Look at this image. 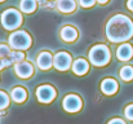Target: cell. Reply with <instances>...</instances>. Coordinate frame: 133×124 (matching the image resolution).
Segmentation results:
<instances>
[{
  "instance_id": "8",
  "label": "cell",
  "mask_w": 133,
  "mask_h": 124,
  "mask_svg": "<svg viewBox=\"0 0 133 124\" xmlns=\"http://www.w3.org/2000/svg\"><path fill=\"white\" fill-rule=\"evenodd\" d=\"M14 73L21 79H29L35 74V67L29 61H22L14 65Z\"/></svg>"
},
{
  "instance_id": "17",
  "label": "cell",
  "mask_w": 133,
  "mask_h": 124,
  "mask_svg": "<svg viewBox=\"0 0 133 124\" xmlns=\"http://www.w3.org/2000/svg\"><path fill=\"white\" fill-rule=\"evenodd\" d=\"M19 8L23 13H34L38 8V1L36 0H21Z\"/></svg>"
},
{
  "instance_id": "15",
  "label": "cell",
  "mask_w": 133,
  "mask_h": 124,
  "mask_svg": "<svg viewBox=\"0 0 133 124\" xmlns=\"http://www.w3.org/2000/svg\"><path fill=\"white\" fill-rule=\"evenodd\" d=\"M10 98L16 103H23L27 100V90L22 87H16V88L12 89Z\"/></svg>"
},
{
  "instance_id": "7",
  "label": "cell",
  "mask_w": 133,
  "mask_h": 124,
  "mask_svg": "<svg viewBox=\"0 0 133 124\" xmlns=\"http://www.w3.org/2000/svg\"><path fill=\"white\" fill-rule=\"evenodd\" d=\"M36 98L40 103H50L56 97H57V92L56 89L49 85V84H43V85H39L36 88Z\"/></svg>"
},
{
  "instance_id": "10",
  "label": "cell",
  "mask_w": 133,
  "mask_h": 124,
  "mask_svg": "<svg viewBox=\"0 0 133 124\" xmlns=\"http://www.w3.org/2000/svg\"><path fill=\"white\" fill-rule=\"evenodd\" d=\"M119 89V84L115 79L112 78H107V79H103L102 83H101V90L103 94L106 96H112L118 92Z\"/></svg>"
},
{
  "instance_id": "19",
  "label": "cell",
  "mask_w": 133,
  "mask_h": 124,
  "mask_svg": "<svg viewBox=\"0 0 133 124\" xmlns=\"http://www.w3.org/2000/svg\"><path fill=\"white\" fill-rule=\"evenodd\" d=\"M9 102H10V97L4 90H0V110H5L9 106Z\"/></svg>"
},
{
  "instance_id": "1",
  "label": "cell",
  "mask_w": 133,
  "mask_h": 124,
  "mask_svg": "<svg viewBox=\"0 0 133 124\" xmlns=\"http://www.w3.org/2000/svg\"><path fill=\"white\" fill-rule=\"evenodd\" d=\"M107 40L111 43H125L133 36V21L125 14L112 16L105 27Z\"/></svg>"
},
{
  "instance_id": "3",
  "label": "cell",
  "mask_w": 133,
  "mask_h": 124,
  "mask_svg": "<svg viewBox=\"0 0 133 124\" xmlns=\"http://www.w3.org/2000/svg\"><path fill=\"white\" fill-rule=\"evenodd\" d=\"M0 21H1V25H3V27L5 30L14 31L22 25L23 17H22V13L19 10L9 8V9L3 12V14L0 17Z\"/></svg>"
},
{
  "instance_id": "22",
  "label": "cell",
  "mask_w": 133,
  "mask_h": 124,
  "mask_svg": "<svg viewBox=\"0 0 133 124\" xmlns=\"http://www.w3.org/2000/svg\"><path fill=\"white\" fill-rule=\"evenodd\" d=\"M78 1H79V4L83 8H90V6H93L96 4L97 0H78Z\"/></svg>"
},
{
  "instance_id": "2",
  "label": "cell",
  "mask_w": 133,
  "mask_h": 124,
  "mask_svg": "<svg viewBox=\"0 0 133 124\" xmlns=\"http://www.w3.org/2000/svg\"><path fill=\"white\" fill-rule=\"evenodd\" d=\"M89 62L96 67H103L106 66L111 60V52L107 45L105 44H96L90 48L88 53Z\"/></svg>"
},
{
  "instance_id": "9",
  "label": "cell",
  "mask_w": 133,
  "mask_h": 124,
  "mask_svg": "<svg viewBox=\"0 0 133 124\" xmlns=\"http://www.w3.org/2000/svg\"><path fill=\"white\" fill-rule=\"evenodd\" d=\"M36 65L40 70H49L53 66V54L48 50H43L39 53V56L36 57Z\"/></svg>"
},
{
  "instance_id": "4",
  "label": "cell",
  "mask_w": 133,
  "mask_h": 124,
  "mask_svg": "<svg viewBox=\"0 0 133 124\" xmlns=\"http://www.w3.org/2000/svg\"><path fill=\"white\" fill-rule=\"evenodd\" d=\"M9 47L13 48L14 50H27L31 45H32V39L30 36L29 32L23 31V30H17V31H13L9 38Z\"/></svg>"
},
{
  "instance_id": "20",
  "label": "cell",
  "mask_w": 133,
  "mask_h": 124,
  "mask_svg": "<svg viewBox=\"0 0 133 124\" xmlns=\"http://www.w3.org/2000/svg\"><path fill=\"white\" fill-rule=\"evenodd\" d=\"M10 52H12V49H10L9 45H6V44H0V57H1V58H6V57L10 54Z\"/></svg>"
},
{
  "instance_id": "6",
  "label": "cell",
  "mask_w": 133,
  "mask_h": 124,
  "mask_svg": "<svg viewBox=\"0 0 133 124\" xmlns=\"http://www.w3.org/2000/svg\"><path fill=\"white\" fill-rule=\"evenodd\" d=\"M62 107H63L65 111H67L70 114H75V113H79L83 109V101L78 94L70 93L63 98Z\"/></svg>"
},
{
  "instance_id": "12",
  "label": "cell",
  "mask_w": 133,
  "mask_h": 124,
  "mask_svg": "<svg viewBox=\"0 0 133 124\" xmlns=\"http://www.w3.org/2000/svg\"><path fill=\"white\" fill-rule=\"evenodd\" d=\"M59 35H61V39L63 41H66V43H74V41L78 39L79 32H78V30L74 26H65V27L61 29Z\"/></svg>"
},
{
  "instance_id": "21",
  "label": "cell",
  "mask_w": 133,
  "mask_h": 124,
  "mask_svg": "<svg viewBox=\"0 0 133 124\" xmlns=\"http://www.w3.org/2000/svg\"><path fill=\"white\" fill-rule=\"evenodd\" d=\"M124 115H125V118H127L128 120L133 122V103L128 105V106L124 109Z\"/></svg>"
},
{
  "instance_id": "25",
  "label": "cell",
  "mask_w": 133,
  "mask_h": 124,
  "mask_svg": "<svg viewBox=\"0 0 133 124\" xmlns=\"http://www.w3.org/2000/svg\"><path fill=\"white\" fill-rule=\"evenodd\" d=\"M4 67H6V66H5V61H4V58L0 57V70H3Z\"/></svg>"
},
{
  "instance_id": "27",
  "label": "cell",
  "mask_w": 133,
  "mask_h": 124,
  "mask_svg": "<svg viewBox=\"0 0 133 124\" xmlns=\"http://www.w3.org/2000/svg\"><path fill=\"white\" fill-rule=\"evenodd\" d=\"M3 1H5V0H0V3H3Z\"/></svg>"
},
{
  "instance_id": "23",
  "label": "cell",
  "mask_w": 133,
  "mask_h": 124,
  "mask_svg": "<svg viewBox=\"0 0 133 124\" xmlns=\"http://www.w3.org/2000/svg\"><path fill=\"white\" fill-rule=\"evenodd\" d=\"M107 124H127L122 118H114V119H111V120H109V123Z\"/></svg>"
},
{
  "instance_id": "11",
  "label": "cell",
  "mask_w": 133,
  "mask_h": 124,
  "mask_svg": "<svg viewBox=\"0 0 133 124\" xmlns=\"http://www.w3.org/2000/svg\"><path fill=\"white\" fill-rule=\"evenodd\" d=\"M116 57H118V60H120V61H123V62L129 61L133 57L132 44H129V43H123V44H120V47H119L118 50H116Z\"/></svg>"
},
{
  "instance_id": "24",
  "label": "cell",
  "mask_w": 133,
  "mask_h": 124,
  "mask_svg": "<svg viewBox=\"0 0 133 124\" xmlns=\"http://www.w3.org/2000/svg\"><path fill=\"white\" fill-rule=\"evenodd\" d=\"M127 8L133 12V0H128V1H127Z\"/></svg>"
},
{
  "instance_id": "26",
  "label": "cell",
  "mask_w": 133,
  "mask_h": 124,
  "mask_svg": "<svg viewBox=\"0 0 133 124\" xmlns=\"http://www.w3.org/2000/svg\"><path fill=\"white\" fill-rule=\"evenodd\" d=\"M97 3H99V4H106V3H109V0H97Z\"/></svg>"
},
{
  "instance_id": "5",
  "label": "cell",
  "mask_w": 133,
  "mask_h": 124,
  "mask_svg": "<svg viewBox=\"0 0 133 124\" xmlns=\"http://www.w3.org/2000/svg\"><path fill=\"white\" fill-rule=\"evenodd\" d=\"M53 66L56 70L58 71H67L71 66H72V58H71V54L65 52V50H61V52H57L54 56H53Z\"/></svg>"
},
{
  "instance_id": "16",
  "label": "cell",
  "mask_w": 133,
  "mask_h": 124,
  "mask_svg": "<svg viewBox=\"0 0 133 124\" xmlns=\"http://www.w3.org/2000/svg\"><path fill=\"white\" fill-rule=\"evenodd\" d=\"M25 57L26 56L22 50H12L10 54L6 58H4L5 66H10V65H16L18 62H22V61H25Z\"/></svg>"
},
{
  "instance_id": "18",
  "label": "cell",
  "mask_w": 133,
  "mask_h": 124,
  "mask_svg": "<svg viewBox=\"0 0 133 124\" xmlns=\"http://www.w3.org/2000/svg\"><path fill=\"white\" fill-rule=\"evenodd\" d=\"M119 75L122 78V80L124 82H132L133 80V66L131 65H125L120 69Z\"/></svg>"
},
{
  "instance_id": "14",
  "label": "cell",
  "mask_w": 133,
  "mask_h": 124,
  "mask_svg": "<svg viewBox=\"0 0 133 124\" xmlns=\"http://www.w3.org/2000/svg\"><path fill=\"white\" fill-rule=\"evenodd\" d=\"M56 6H57V9L59 12L69 14V13L75 12V9H76V1L75 0H57Z\"/></svg>"
},
{
  "instance_id": "13",
  "label": "cell",
  "mask_w": 133,
  "mask_h": 124,
  "mask_svg": "<svg viewBox=\"0 0 133 124\" xmlns=\"http://www.w3.org/2000/svg\"><path fill=\"white\" fill-rule=\"evenodd\" d=\"M71 69H72V73L75 75H79V76L85 75L89 71V62L84 58H78L72 62Z\"/></svg>"
}]
</instances>
